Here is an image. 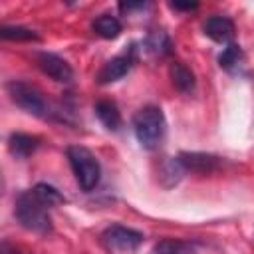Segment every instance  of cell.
Wrapping results in <instances>:
<instances>
[{
  "label": "cell",
  "mask_w": 254,
  "mask_h": 254,
  "mask_svg": "<svg viewBox=\"0 0 254 254\" xmlns=\"http://www.w3.org/2000/svg\"><path fill=\"white\" fill-rule=\"evenodd\" d=\"M169 77H171L175 89L181 91V93H185V95L192 93L194 87H196V79H194L192 69L187 67L183 62H173L169 65Z\"/></svg>",
  "instance_id": "10"
},
{
  "label": "cell",
  "mask_w": 254,
  "mask_h": 254,
  "mask_svg": "<svg viewBox=\"0 0 254 254\" xmlns=\"http://www.w3.org/2000/svg\"><path fill=\"white\" fill-rule=\"evenodd\" d=\"M177 161L181 163L183 171L198 173V175H210L220 169L222 159L210 153H198V151H183L177 155Z\"/></svg>",
  "instance_id": "7"
},
{
  "label": "cell",
  "mask_w": 254,
  "mask_h": 254,
  "mask_svg": "<svg viewBox=\"0 0 254 254\" xmlns=\"http://www.w3.org/2000/svg\"><path fill=\"white\" fill-rule=\"evenodd\" d=\"M91 28H93V32H95L99 38H105V40H113V38H117V36L121 34V22H119L115 16H111V14H101V16H97V18L93 20Z\"/></svg>",
  "instance_id": "14"
},
{
  "label": "cell",
  "mask_w": 254,
  "mask_h": 254,
  "mask_svg": "<svg viewBox=\"0 0 254 254\" xmlns=\"http://www.w3.org/2000/svg\"><path fill=\"white\" fill-rule=\"evenodd\" d=\"M0 38L2 40H12V42H36L40 40L36 30L24 28V26H2L0 28Z\"/></svg>",
  "instance_id": "18"
},
{
  "label": "cell",
  "mask_w": 254,
  "mask_h": 254,
  "mask_svg": "<svg viewBox=\"0 0 254 254\" xmlns=\"http://www.w3.org/2000/svg\"><path fill=\"white\" fill-rule=\"evenodd\" d=\"M149 4L147 2H121L119 4V10L121 12H133V10H143V8H147Z\"/></svg>",
  "instance_id": "20"
},
{
  "label": "cell",
  "mask_w": 254,
  "mask_h": 254,
  "mask_svg": "<svg viewBox=\"0 0 254 254\" xmlns=\"http://www.w3.org/2000/svg\"><path fill=\"white\" fill-rule=\"evenodd\" d=\"M0 254H20V252L16 250V246H10L8 242H2V246H0Z\"/></svg>",
  "instance_id": "21"
},
{
  "label": "cell",
  "mask_w": 254,
  "mask_h": 254,
  "mask_svg": "<svg viewBox=\"0 0 254 254\" xmlns=\"http://www.w3.org/2000/svg\"><path fill=\"white\" fill-rule=\"evenodd\" d=\"M202 30L216 44H230V40L234 38V32H236L234 22L228 16H218V14L206 18V22L202 24Z\"/></svg>",
  "instance_id": "9"
},
{
  "label": "cell",
  "mask_w": 254,
  "mask_h": 254,
  "mask_svg": "<svg viewBox=\"0 0 254 254\" xmlns=\"http://www.w3.org/2000/svg\"><path fill=\"white\" fill-rule=\"evenodd\" d=\"M14 216L16 220L36 234H50L52 232V218L48 212V206L38 200L34 190H24L16 196L14 204Z\"/></svg>",
  "instance_id": "1"
},
{
  "label": "cell",
  "mask_w": 254,
  "mask_h": 254,
  "mask_svg": "<svg viewBox=\"0 0 254 254\" xmlns=\"http://www.w3.org/2000/svg\"><path fill=\"white\" fill-rule=\"evenodd\" d=\"M133 131L141 147L157 149L165 137V115L161 107L147 105L133 115Z\"/></svg>",
  "instance_id": "3"
},
{
  "label": "cell",
  "mask_w": 254,
  "mask_h": 254,
  "mask_svg": "<svg viewBox=\"0 0 254 254\" xmlns=\"http://www.w3.org/2000/svg\"><path fill=\"white\" fill-rule=\"evenodd\" d=\"M36 64L38 67L48 75L52 77L54 81H60V83H69L73 79V69L71 65L60 58L58 54H52V52H40L36 56Z\"/></svg>",
  "instance_id": "8"
},
{
  "label": "cell",
  "mask_w": 254,
  "mask_h": 254,
  "mask_svg": "<svg viewBox=\"0 0 254 254\" xmlns=\"http://www.w3.org/2000/svg\"><path fill=\"white\" fill-rule=\"evenodd\" d=\"M93 111H95L97 119L103 123L105 129L119 131V127H121V113H119V107L115 105V101H111V99H99L93 105Z\"/></svg>",
  "instance_id": "12"
},
{
  "label": "cell",
  "mask_w": 254,
  "mask_h": 254,
  "mask_svg": "<svg viewBox=\"0 0 254 254\" xmlns=\"http://www.w3.org/2000/svg\"><path fill=\"white\" fill-rule=\"evenodd\" d=\"M242 58H244V54H242V48L238 46V44H226V48L220 52V56H218V65L222 67V69H226V71H236L238 67H240V64H242Z\"/></svg>",
  "instance_id": "16"
},
{
  "label": "cell",
  "mask_w": 254,
  "mask_h": 254,
  "mask_svg": "<svg viewBox=\"0 0 254 254\" xmlns=\"http://www.w3.org/2000/svg\"><path fill=\"white\" fill-rule=\"evenodd\" d=\"M42 139L36 135H28V133H12L8 137V151L16 157V159H28L32 153H36V149L40 147Z\"/></svg>",
  "instance_id": "11"
},
{
  "label": "cell",
  "mask_w": 254,
  "mask_h": 254,
  "mask_svg": "<svg viewBox=\"0 0 254 254\" xmlns=\"http://www.w3.org/2000/svg\"><path fill=\"white\" fill-rule=\"evenodd\" d=\"M143 238H145L143 232L123 226V224H111L101 234L103 246L111 252H133L141 246Z\"/></svg>",
  "instance_id": "5"
},
{
  "label": "cell",
  "mask_w": 254,
  "mask_h": 254,
  "mask_svg": "<svg viewBox=\"0 0 254 254\" xmlns=\"http://www.w3.org/2000/svg\"><path fill=\"white\" fill-rule=\"evenodd\" d=\"M143 46L147 52H151L155 56H169L173 52V42L165 30H151L145 36Z\"/></svg>",
  "instance_id": "13"
},
{
  "label": "cell",
  "mask_w": 254,
  "mask_h": 254,
  "mask_svg": "<svg viewBox=\"0 0 254 254\" xmlns=\"http://www.w3.org/2000/svg\"><path fill=\"white\" fill-rule=\"evenodd\" d=\"M153 254H196L194 244L179 238H163L155 244Z\"/></svg>",
  "instance_id": "15"
},
{
  "label": "cell",
  "mask_w": 254,
  "mask_h": 254,
  "mask_svg": "<svg viewBox=\"0 0 254 254\" xmlns=\"http://www.w3.org/2000/svg\"><path fill=\"white\" fill-rule=\"evenodd\" d=\"M6 91L10 95V99L20 107L24 109L26 113L30 115H36V117H52V107L46 99V95L32 83L24 81V79H10L6 83Z\"/></svg>",
  "instance_id": "4"
},
{
  "label": "cell",
  "mask_w": 254,
  "mask_h": 254,
  "mask_svg": "<svg viewBox=\"0 0 254 254\" xmlns=\"http://www.w3.org/2000/svg\"><path fill=\"white\" fill-rule=\"evenodd\" d=\"M135 62H137V48H135V44H131L127 50H123L121 54H117L115 58H111L109 62L103 64V67L97 73V81L101 85H107V83L121 79L123 75H127L131 71Z\"/></svg>",
  "instance_id": "6"
},
{
  "label": "cell",
  "mask_w": 254,
  "mask_h": 254,
  "mask_svg": "<svg viewBox=\"0 0 254 254\" xmlns=\"http://www.w3.org/2000/svg\"><path fill=\"white\" fill-rule=\"evenodd\" d=\"M169 6H171L173 10H177V12H192V10L198 8L196 2H171Z\"/></svg>",
  "instance_id": "19"
},
{
  "label": "cell",
  "mask_w": 254,
  "mask_h": 254,
  "mask_svg": "<svg viewBox=\"0 0 254 254\" xmlns=\"http://www.w3.org/2000/svg\"><path fill=\"white\" fill-rule=\"evenodd\" d=\"M32 190H34V194L38 196V200H40V202H44L48 208H52V206H58V204H64V202H65V196H64L56 187H52V185H48V183H38Z\"/></svg>",
  "instance_id": "17"
},
{
  "label": "cell",
  "mask_w": 254,
  "mask_h": 254,
  "mask_svg": "<svg viewBox=\"0 0 254 254\" xmlns=\"http://www.w3.org/2000/svg\"><path fill=\"white\" fill-rule=\"evenodd\" d=\"M65 157L69 161V167L73 171V177L79 189L85 192H91L99 185V179H101V167L95 155L81 145H69L65 149Z\"/></svg>",
  "instance_id": "2"
}]
</instances>
